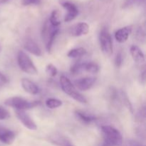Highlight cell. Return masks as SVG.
Listing matches in <instances>:
<instances>
[{
    "instance_id": "1",
    "label": "cell",
    "mask_w": 146,
    "mask_h": 146,
    "mask_svg": "<svg viewBox=\"0 0 146 146\" xmlns=\"http://www.w3.org/2000/svg\"><path fill=\"white\" fill-rule=\"evenodd\" d=\"M104 142L106 146H121L123 144L122 135L118 130L111 125L101 126Z\"/></svg>"
},
{
    "instance_id": "2",
    "label": "cell",
    "mask_w": 146,
    "mask_h": 146,
    "mask_svg": "<svg viewBox=\"0 0 146 146\" xmlns=\"http://www.w3.org/2000/svg\"><path fill=\"white\" fill-rule=\"evenodd\" d=\"M60 83H61V88L65 94L70 96L71 98H73L78 102L81 103V104H86V98L82 94L76 91L74 84L66 76H61L60 78Z\"/></svg>"
},
{
    "instance_id": "3",
    "label": "cell",
    "mask_w": 146,
    "mask_h": 146,
    "mask_svg": "<svg viewBox=\"0 0 146 146\" xmlns=\"http://www.w3.org/2000/svg\"><path fill=\"white\" fill-rule=\"evenodd\" d=\"M4 104L7 106L12 107L19 111H25L31 109L40 104L39 101H29L21 97H11L4 101Z\"/></svg>"
},
{
    "instance_id": "4",
    "label": "cell",
    "mask_w": 146,
    "mask_h": 146,
    "mask_svg": "<svg viewBox=\"0 0 146 146\" xmlns=\"http://www.w3.org/2000/svg\"><path fill=\"white\" fill-rule=\"evenodd\" d=\"M17 61H18V64L20 68L24 72L28 74H32V75H35L38 73V71L33 63L32 60L23 51H20L18 53Z\"/></svg>"
},
{
    "instance_id": "5",
    "label": "cell",
    "mask_w": 146,
    "mask_h": 146,
    "mask_svg": "<svg viewBox=\"0 0 146 146\" xmlns=\"http://www.w3.org/2000/svg\"><path fill=\"white\" fill-rule=\"evenodd\" d=\"M100 46L103 54L106 56H111L113 54V41L111 36L107 29L101 30L99 36Z\"/></svg>"
},
{
    "instance_id": "6",
    "label": "cell",
    "mask_w": 146,
    "mask_h": 146,
    "mask_svg": "<svg viewBox=\"0 0 146 146\" xmlns=\"http://www.w3.org/2000/svg\"><path fill=\"white\" fill-rule=\"evenodd\" d=\"M16 115H17V118L21 122V123L24 125L28 129L31 130V131H35L37 129V126L36 125L35 122L34 120L29 116V114L24 111H19V110H16L15 111Z\"/></svg>"
},
{
    "instance_id": "7",
    "label": "cell",
    "mask_w": 146,
    "mask_h": 146,
    "mask_svg": "<svg viewBox=\"0 0 146 146\" xmlns=\"http://www.w3.org/2000/svg\"><path fill=\"white\" fill-rule=\"evenodd\" d=\"M61 5L66 10H67V14L64 17V21L66 22H69L77 17L78 14V10L75 4L70 1H64L61 2Z\"/></svg>"
},
{
    "instance_id": "8",
    "label": "cell",
    "mask_w": 146,
    "mask_h": 146,
    "mask_svg": "<svg viewBox=\"0 0 146 146\" xmlns=\"http://www.w3.org/2000/svg\"><path fill=\"white\" fill-rule=\"evenodd\" d=\"M15 133L0 124V141L6 145H11L15 140Z\"/></svg>"
},
{
    "instance_id": "9",
    "label": "cell",
    "mask_w": 146,
    "mask_h": 146,
    "mask_svg": "<svg viewBox=\"0 0 146 146\" xmlns=\"http://www.w3.org/2000/svg\"><path fill=\"white\" fill-rule=\"evenodd\" d=\"M96 81V78L94 77H86L75 81L74 85L80 91H85L89 90L95 84Z\"/></svg>"
},
{
    "instance_id": "10",
    "label": "cell",
    "mask_w": 146,
    "mask_h": 146,
    "mask_svg": "<svg viewBox=\"0 0 146 146\" xmlns=\"http://www.w3.org/2000/svg\"><path fill=\"white\" fill-rule=\"evenodd\" d=\"M89 32V26L85 22H81L71 27L69 33L73 36H81L86 35Z\"/></svg>"
},
{
    "instance_id": "11",
    "label": "cell",
    "mask_w": 146,
    "mask_h": 146,
    "mask_svg": "<svg viewBox=\"0 0 146 146\" xmlns=\"http://www.w3.org/2000/svg\"><path fill=\"white\" fill-rule=\"evenodd\" d=\"M132 31L131 27H125L120 29L115 33V38L119 43H124L128 40Z\"/></svg>"
},
{
    "instance_id": "12",
    "label": "cell",
    "mask_w": 146,
    "mask_h": 146,
    "mask_svg": "<svg viewBox=\"0 0 146 146\" xmlns=\"http://www.w3.org/2000/svg\"><path fill=\"white\" fill-rule=\"evenodd\" d=\"M24 47L27 51L36 56H41L42 54L41 48L38 46V44L31 39H27L24 43Z\"/></svg>"
},
{
    "instance_id": "13",
    "label": "cell",
    "mask_w": 146,
    "mask_h": 146,
    "mask_svg": "<svg viewBox=\"0 0 146 146\" xmlns=\"http://www.w3.org/2000/svg\"><path fill=\"white\" fill-rule=\"evenodd\" d=\"M21 86L24 91L32 95H36L38 93V88L33 81L28 78H22L21 79Z\"/></svg>"
},
{
    "instance_id": "14",
    "label": "cell",
    "mask_w": 146,
    "mask_h": 146,
    "mask_svg": "<svg viewBox=\"0 0 146 146\" xmlns=\"http://www.w3.org/2000/svg\"><path fill=\"white\" fill-rule=\"evenodd\" d=\"M130 51H131V54L134 61L138 63V64H142V63L145 62V56H144L142 50L139 47L137 46L133 45L131 47Z\"/></svg>"
},
{
    "instance_id": "15",
    "label": "cell",
    "mask_w": 146,
    "mask_h": 146,
    "mask_svg": "<svg viewBox=\"0 0 146 146\" xmlns=\"http://www.w3.org/2000/svg\"><path fill=\"white\" fill-rule=\"evenodd\" d=\"M49 140L52 143L57 146H74L67 138L60 134H54L50 137Z\"/></svg>"
},
{
    "instance_id": "16",
    "label": "cell",
    "mask_w": 146,
    "mask_h": 146,
    "mask_svg": "<svg viewBox=\"0 0 146 146\" xmlns=\"http://www.w3.org/2000/svg\"><path fill=\"white\" fill-rule=\"evenodd\" d=\"M75 114L76 118L80 121H81L82 123H91L94 122V121L96 120V118L95 116H94V115H88V114L81 112V111H76Z\"/></svg>"
},
{
    "instance_id": "17",
    "label": "cell",
    "mask_w": 146,
    "mask_h": 146,
    "mask_svg": "<svg viewBox=\"0 0 146 146\" xmlns=\"http://www.w3.org/2000/svg\"><path fill=\"white\" fill-rule=\"evenodd\" d=\"M86 52L87 51L85 48L80 47V48H74V49H71L68 53L67 56L69 58H78V57L84 56V55L86 54Z\"/></svg>"
},
{
    "instance_id": "18",
    "label": "cell",
    "mask_w": 146,
    "mask_h": 146,
    "mask_svg": "<svg viewBox=\"0 0 146 146\" xmlns=\"http://www.w3.org/2000/svg\"><path fill=\"white\" fill-rule=\"evenodd\" d=\"M58 32H59V29L57 27L53 31V32L51 33V36H49L48 39L47 40L46 43V50L48 52H51V48H52L53 44H54V41L55 40L56 37L57 36V35L58 34Z\"/></svg>"
},
{
    "instance_id": "19",
    "label": "cell",
    "mask_w": 146,
    "mask_h": 146,
    "mask_svg": "<svg viewBox=\"0 0 146 146\" xmlns=\"http://www.w3.org/2000/svg\"><path fill=\"white\" fill-rule=\"evenodd\" d=\"M48 21L53 27H58V26L61 24V21L59 19V12L58 10H54L52 11Z\"/></svg>"
},
{
    "instance_id": "20",
    "label": "cell",
    "mask_w": 146,
    "mask_h": 146,
    "mask_svg": "<svg viewBox=\"0 0 146 146\" xmlns=\"http://www.w3.org/2000/svg\"><path fill=\"white\" fill-rule=\"evenodd\" d=\"M85 66L86 63H76L71 68V74H74V75H77V74H79L81 73L84 72V71H85Z\"/></svg>"
},
{
    "instance_id": "21",
    "label": "cell",
    "mask_w": 146,
    "mask_h": 146,
    "mask_svg": "<svg viewBox=\"0 0 146 146\" xmlns=\"http://www.w3.org/2000/svg\"><path fill=\"white\" fill-rule=\"evenodd\" d=\"M46 106L50 109H54L62 106V101L56 98H48L46 101Z\"/></svg>"
},
{
    "instance_id": "22",
    "label": "cell",
    "mask_w": 146,
    "mask_h": 146,
    "mask_svg": "<svg viewBox=\"0 0 146 146\" xmlns=\"http://www.w3.org/2000/svg\"><path fill=\"white\" fill-rule=\"evenodd\" d=\"M85 71L91 74H97L99 71V66L94 62L86 63Z\"/></svg>"
},
{
    "instance_id": "23",
    "label": "cell",
    "mask_w": 146,
    "mask_h": 146,
    "mask_svg": "<svg viewBox=\"0 0 146 146\" xmlns=\"http://www.w3.org/2000/svg\"><path fill=\"white\" fill-rule=\"evenodd\" d=\"M144 0H125L124 4H123V8L128 9L131 7H137L142 4Z\"/></svg>"
},
{
    "instance_id": "24",
    "label": "cell",
    "mask_w": 146,
    "mask_h": 146,
    "mask_svg": "<svg viewBox=\"0 0 146 146\" xmlns=\"http://www.w3.org/2000/svg\"><path fill=\"white\" fill-rule=\"evenodd\" d=\"M57 68H56L55 66L53 65L52 64H49L48 65H47L46 68V73L48 74L50 76H55L57 74Z\"/></svg>"
},
{
    "instance_id": "25",
    "label": "cell",
    "mask_w": 146,
    "mask_h": 146,
    "mask_svg": "<svg viewBox=\"0 0 146 146\" xmlns=\"http://www.w3.org/2000/svg\"><path fill=\"white\" fill-rule=\"evenodd\" d=\"M9 117V111L5 108L0 106V121L7 119Z\"/></svg>"
},
{
    "instance_id": "26",
    "label": "cell",
    "mask_w": 146,
    "mask_h": 146,
    "mask_svg": "<svg viewBox=\"0 0 146 146\" xmlns=\"http://www.w3.org/2000/svg\"><path fill=\"white\" fill-rule=\"evenodd\" d=\"M41 3V0H22V4L24 6L38 5Z\"/></svg>"
},
{
    "instance_id": "27",
    "label": "cell",
    "mask_w": 146,
    "mask_h": 146,
    "mask_svg": "<svg viewBox=\"0 0 146 146\" xmlns=\"http://www.w3.org/2000/svg\"><path fill=\"white\" fill-rule=\"evenodd\" d=\"M123 62V56H122V54L121 53H118V54L116 55L115 58V64L118 68L121 67V64H122Z\"/></svg>"
},
{
    "instance_id": "28",
    "label": "cell",
    "mask_w": 146,
    "mask_h": 146,
    "mask_svg": "<svg viewBox=\"0 0 146 146\" xmlns=\"http://www.w3.org/2000/svg\"><path fill=\"white\" fill-rule=\"evenodd\" d=\"M8 82V79H7V77L4 75L3 74H1L0 72V84L2 85V84H5Z\"/></svg>"
},
{
    "instance_id": "29",
    "label": "cell",
    "mask_w": 146,
    "mask_h": 146,
    "mask_svg": "<svg viewBox=\"0 0 146 146\" xmlns=\"http://www.w3.org/2000/svg\"><path fill=\"white\" fill-rule=\"evenodd\" d=\"M141 81H142L143 84H145V71H144L142 74H141Z\"/></svg>"
},
{
    "instance_id": "30",
    "label": "cell",
    "mask_w": 146,
    "mask_h": 146,
    "mask_svg": "<svg viewBox=\"0 0 146 146\" xmlns=\"http://www.w3.org/2000/svg\"><path fill=\"white\" fill-rule=\"evenodd\" d=\"M125 146H141V145H140L138 143H129L126 144V145Z\"/></svg>"
},
{
    "instance_id": "31",
    "label": "cell",
    "mask_w": 146,
    "mask_h": 146,
    "mask_svg": "<svg viewBox=\"0 0 146 146\" xmlns=\"http://www.w3.org/2000/svg\"><path fill=\"white\" fill-rule=\"evenodd\" d=\"M7 1H8V0H0V4H4V3L7 2Z\"/></svg>"
},
{
    "instance_id": "32",
    "label": "cell",
    "mask_w": 146,
    "mask_h": 146,
    "mask_svg": "<svg viewBox=\"0 0 146 146\" xmlns=\"http://www.w3.org/2000/svg\"><path fill=\"white\" fill-rule=\"evenodd\" d=\"M101 1H104V2H109V1H112V0H101Z\"/></svg>"
},
{
    "instance_id": "33",
    "label": "cell",
    "mask_w": 146,
    "mask_h": 146,
    "mask_svg": "<svg viewBox=\"0 0 146 146\" xmlns=\"http://www.w3.org/2000/svg\"><path fill=\"white\" fill-rule=\"evenodd\" d=\"M103 146H106V145H105V144H104V145H103Z\"/></svg>"
},
{
    "instance_id": "34",
    "label": "cell",
    "mask_w": 146,
    "mask_h": 146,
    "mask_svg": "<svg viewBox=\"0 0 146 146\" xmlns=\"http://www.w3.org/2000/svg\"><path fill=\"white\" fill-rule=\"evenodd\" d=\"M0 86H1V84H0Z\"/></svg>"
}]
</instances>
